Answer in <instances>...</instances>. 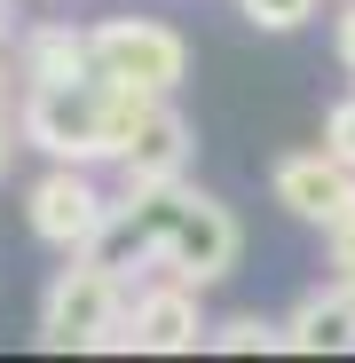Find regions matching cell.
Returning a JSON list of instances; mask_svg holds the SVG:
<instances>
[{"instance_id": "6da1fadb", "label": "cell", "mask_w": 355, "mask_h": 363, "mask_svg": "<svg viewBox=\"0 0 355 363\" xmlns=\"http://www.w3.org/2000/svg\"><path fill=\"white\" fill-rule=\"evenodd\" d=\"M150 118V95L127 79H72V87H32L24 135L55 158H127L135 127Z\"/></svg>"}, {"instance_id": "7a4b0ae2", "label": "cell", "mask_w": 355, "mask_h": 363, "mask_svg": "<svg viewBox=\"0 0 355 363\" xmlns=\"http://www.w3.org/2000/svg\"><path fill=\"white\" fill-rule=\"evenodd\" d=\"M118 237H127L135 253H158L166 269H182L190 284H221V277L237 269V221H229L213 198H182L174 182L127 198Z\"/></svg>"}, {"instance_id": "3957f363", "label": "cell", "mask_w": 355, "mask_h": 363, "mask_svg": "<svg viewBox=\"0 0 355 363\" xmlns=\"http://www.w3.org/2000/svg\"><path fill=\"white\" fill-rule=\"evenodd\" d=\"M182 64H190V48L174 40L166 24H150V16L95 24V72L103 79H127L142 95H166V87H182Z\"/></svg>"}, {"instance_id": "277c9868", "label": "cell", "mask_w": 355, "mask_h": 363, "mask_svg": "<svg viewBox=\"0 0 355 363\" xmlns=\"http://www.w3.org/2000/svg\"><path fill=\"white\" fill-rule=\"evenodd\" d=\"M269 190H276V206L292 221L347 229L355 221V158H339V150H292V158H276Z\"/></svg>"}, {"instance_id": "5b68a950", "label": "cell", "mask_w": 355, "mask_h": 363, "mask_svg": "<svg viewBox=\"0 0 355 363\" xmlns=\"http://www.w3.org/2000/svg\"><path fill=\"white\" fill-rule=\"evenodd\" d=\"M40 332L55 347H103L118 332V284H111V261H79L47 284V308H40Z\"/></svg>"}, {"instance_id": "8992f818", "label": "cell", "mask_w": 355, "mask_h": 363, "mask_svg": "<svg viewBox=\"0 0 355 363\" xmlns=\"http://www.w3.org/2000/svg\"><path fill=\"white\" fill-rule=\"evenodd\" d=\"M103 221H111V206L95 198V182L79 174V166H55L40 190H32V237L40 245H95L103 237Z\"/></svg>"}, {"instance_id": "52a82bcc", "label": "cell", "mask_w": 355, "mask_h": 363, "mask_svg": "<svg viewBox=\"0 0 355 363\" xmlns=\"http://www.w3.org/2000/svg\"><path fill=\"white\" fill-rule=\"evenodd\" d=\"M182 158H190V127H182L174 111H158V103H150V118H142L135 143H127V198L182 182Z\"/></svg>"}, {"instance_id": "ba28073f", "label": "cell", "mask_w": 355, "mask_h": 363, "mask_svg": "<svg viewBox=\"0 0 355 363\" xmlns=\"http://www.w3.org/2000/svg\"><path fill=\"white\" fill-rule=\"evenodd\" d=\"M24 79H32V87H72V79H95V32L40 24V32L24 40Z\"/></svg>"}, {"instance_id": "9c48e42d", "label": "cell", "mask_w": 355, "mask_h": 363, "mask_svg": "<svg viewBox=\"0 0 355 363\" xmlns=\"http://www.w3.org/2000/svg\"><path fill=\"white\" fill-rule=\"evenodd\" d=\"M198 300L190 292H150V300H135V316H127V332H111L118 347H198Z\"/></svg>"}, {"instance_id": "30bf717a", "label": "cell", "mask_w": 355, "mask_h": 363, "mask_svg": "<svg viewBox=\"0 0 355 363\" xmlns=\"http://www.w3.org/2000/svg\"><path fill=\"white\" fill-rule=\"evenodd\" d=\"M284 347H355V292L308 300V308L284 324Z\"/></svg>"}, {"instance_id": "8fae6325", "label": "cell", "mask_w": 355, "mask_h": 363, "mask_svg": "<svg viewBox=\"0 0 355 363\" xmlns=\"http://www.w3.org/2000/svg\"><path fill=\"white\" fill-rule=\"evenodd\" d=\"M237 9H245V24H261V32H300L316 16V0H237Z\"/></svg>"}, {"instance_id": "7c38bea8", "label": "cell", "mask_w": 355, "mask_h": 363, "mask_svg": "<svg viewBox=\"0 0 355 363\" xmlns=\"http://www.w3.org/2000/svg\"><path fill=\"white\" fill-rule=\"evenodd\" d=\"M213 347L253 355V347H284V332H276V324H261V316H237V324H221V332H213Z\"/></svg>"}, {"instance_id": "4fadbf2b", "label": "cell", "mask_w": 355, "mask_h": 363, "mask_svg": "<svg viewBox=\"0 0 355 363\" xmlns=\"http://www.w3.org/2000/svg\"><path fill=\"white\" fill-rule=\"evenodd\" d=\"M332 150H339V158H355V95L332 111Z\"/></svg>"}, {"instance_id": "5bb4252c", "label": "cell", "mask_w": 355, "mask_h": 363, "mask_svg": "<svg viewBox=\"0 0 355 363\" xmlns=\"http://www.w3.org/2000/svg\"><path fill=\"white\" fill-rule=\"evenodd\" d=\"M339 64H347V72H355V9H347V16H339Z\"/></svg>"}, {"instance_id": "9a60e30c", "label": "cell", "mask_w": 355, "mask_h": 363, "mask_svg": "<svg viewBox=\"0 0 355 363\" xmlns=\"http://www.w3.org/2000/svg\"><path fill=\"white\" fill-rule=\"evenodd\" d=\"M9 150H16V127H9V111H0V174H9Z\"/></svg>"}, {"instance_id": "2e32d148", "label": "cell", "mask_w": 355, "mask_h": 363, "mask_svg": "<svg viewBox=\"0 0 355 363\" xmlns=\"http://www.w3.org/2000/svg\"><path fill=\"white\" fill-rule=\"evenodd\" d=\"M0 79H9V48H0Z\"/></svg>"}]
</instances>
